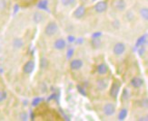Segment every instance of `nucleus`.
I'll return each instance as SVG.
<instances>
[{"label":"nucleus","instance_id":"f257e3e1","mask_svg":"<svg viewBox=\"0 0 148 121\" xmlns=\"http://www.w3.org/2000/svg\"><path fill=\"white\" fill-rule=\"evenodd\" d=\"M58 30H59L58 24L54 21H51L45 27V34L48 37H52L57 34Z\"/></svg>","mask_w":148,"mask_h":121},{"label":"nucleus","instance_id":"f03ea898","mask_svg":"<svg viewBox=\"0 0 148 121\" xmlns=\"http://www.w3.org/2000/svg\"><path fill=\"white\" fill-rule=\"evenodd\" d=\"M102 111H103V113H104L105 116L112 117L115 114L116 107H115V105L113 102H107V103H106L104 106H103Z\"/></svg>","mask_w":148,"mask_h":121},{"label":"nucleus","instance_id":"7ed1b4c3","mask_svg":"<svg viewBox=\"0 0 148 121\" xmlns=\"http://www.w3.org/2000/svg\"><path fill=\"white\" fill-rule=\"evenodd\" d=\"M120 90H121V84L118 80L114 81L111 87L110 90H109V96H110L112 99H116L118 97V95L120 93Z\"/></svg>","mask_w":148,"mask_h":121},{"label":"nucleus","instance_id":"20e7f679","mask_svg":"<svg viewBox=\"0 0 148 121\" xmlns=\"http://www.w3.org/2000/svg\"><path fill=\"white\" fill-rule=\"evenodd\" d=\"M86 6L85 5H78L77 7L74 10L73 12V17L75 19H77V20H80V19H82L84 16H86Z\"/></svg>","mask_w":148,"mask_h":121},{"label":"nucleus","instance_id":"39448f33","mask_svg":"<svg viewBox=\"0 0 148 121\" xmlns=\"http://www.w3.org/2000/svg\"><path fill=\"white\" fill-rule=\"evenodd\" d=\"M107 7L108 4L106 1H105V0H98V1L95 2L94 5V10L96 13H98V14H103V13H105L107 10Z\"/></svg>","mask_w":148,"mask_h":121},{"label":"nucleus","instance_id":"423d86ee","mask_svg":"<svg viewBox=\"0 0 148 121\" xmlns=\"http://www.w3.org/2000/svg\"><path fill=\"white\" fill-rule=\"evenodd\" d=\"M126 51V46L124 43H116L113 47V53L115 56H122Z\"/></svg>","mask_w":148,"mask_h":121},{"label":"nucleus","instance_id":"0eeeda50","mask_svg":"<svg viewBox=\"0 0 148 121\" xmlns=\"http://www.w3.org/2000/svg\"><path fill=\"white\" fill-rule=\"evenodd\" d=\"M35 67H36L35 62L33 60H29V61H27L24 64V66H23V72L25 74H27V75H29V74H31L32 72L35 71Z\"/></svg>","mask_w":148,"mask_h":121},{"label":"nucleus","instance_id":"6e6552de","mask_svg":"<svg viewBox=\"0 0 148 121\" xmlns=\"http://www.w3.org/2000/svg\"><path fill=\"white\" fill-rule=\"evenodd\" d=\"M95 86H96V90L99 91H106L107 87H108V80L106 78H100L96 80L95 82Z\"/></svg>","mask_w":148,"mask_h":121},{"label":"nucleus","instance_id":"1a4fd4ad","mask_svg":"<svg viewBox=\"0 0 148 121\" xmlns=\"http://www.w3.org/2000/svg\"><path fill=\"white\" fill-rule=\"evenodd\" d=\"M144 84H145V80L140 77H134L130 80V85L134 89H140L144 86Z\"/></svg>","mask_w":148,"mask_h":121},{"label":"nucleus","instance_id":"9d476101","mask_svg":"<svg viewBox=\"0 0 148 121\" xmlns=\"http://www.w3.org/2000/svg\"><path fill=\"white\" fill-rule=\"evenodd\" d=\"M84 62L81 59H74L70 62V69L72 71H79L83 67Z\"/></svg>","mask_w":148,"mask_h":121},{"label":"nucleus","instance_id":"9b49d317","mask_svg":"<svg viewBox=\"0 0 148 121\" xmlns=\"http://www.w3.org/2000/svg\"><path fill=\"white\" fill-rule=\"evenodd\" d=\"M53 46L56 50H58V51H62L66 47V41L63 38H58L54 42Z\"/></svg>","mask_w":148,"mask_h":121},{"label":"nucleus","instance_id":"f8f14e48","mask_svg":"<svg viewBox=\"0 0 148 121\" xmlns=\"http://www.w3.org/2000/svg\"><path fill=\"white\" fill-rule=\"evenodd\" d=\"M108 71H109V68L106 63H100V64H98L97 67H96V72L100 76H104L107 74Z\"/></svg>","mask_w":148,"mask_h":121},{"label":"nucleus","instance_id":"ddd939ff","mask_svg":"<svg viewBox=\"0 0 148 121\" xmlns=\"http://www.w3.org/2000/svg\"><path fill=\"white\" fill-rule=\"evenodd\" d=\"M44 18H45V16L42 12L40 11H36L34 14H33V17H32V19H33V22L36 24H40L44 21Z\"/></svg>","mask_w":148,"mask_h":121},{"label":"nucleus","instance_id":"4468645a","mask_svg":"<svg viewBox=\"0 0 148 121\" xmlns=\"http://www.w3.org/2000/svg\"><path fill=\"white\" fill-rule=\"evenodd\" d=\"M114 8L118 12H124L126 10V3L125 0H116L114 2Z\"/></svg>","mask_w":148,"mask_h":121},{"label":"nucleus","instance_id":"2eb2a0df","mask_svg":"<svg viewBox=\"0 0 148 121\" xmlns=\"http://www.w3.org/2000/svg\"><path fill=\"white\" fill-rule=\"evenodd\" d=\"M24 44H25L24 40L22 39V38H19V37L15 38V39L12 41V46H13V48L17 49V50L23 48Z\"/></svg>","mask_w":148,"mask_h":121},{"label":"nucleus","instance_id":"dca6fc26","mask_svg":"<svg viewBox=\"0 0 148 121\" xmlns=\"http://www.w3.org/2000/svg\"><path fill=\"white\" fill-rule=\"evenodd\" d=\"M91 46L94 49H99L102 46V40L100 37H93L91 40Z\"/></svg>","mask_w":148,"mask_h":121},{"label":"nucleus","instance_id":"f3484780","mask_svg":"<svg viewBox=\"0 0 148 121\" xmlns=\"http://www.w3.org/2000/svg\"><path fill=\"white\" fill-rule=\"evenodd\" d=\"M128 116V110L126 107H123V109H121L119 113H118V116H117V119L120 120V121H124Z\"/></svg>","mask_w":148,"mask_h":121},{"label":"nucleus","instance_id":"a211bd4d","mask_svg":"<svg viewBox=\"0 0 148 121\" xmlns=\"http://www.w3.org/2000/svg\"><path fill=\"white\" fill-rule=\"evenodd\" d=\"M139 16L141 19L144 21L148 20V8L147 7H142L139 10Z\"/></svg>","mask_w":148,"mask_h":121},{"label":"nucleus","instance_id":"6ab92c4d","mask_svg":"<svg viewBox=\"0 0 148 121\" xmlns=\"http://www.w3.org/2000/svg\"><path fill=\"white\" fill-rule=\"evenodd\" d=\"M37 8L40 9V10H45V11H47L48 9V1L47 0H41V1L37 4Z\"/></svg>","mask_w":148,"mask_h":121},{"label":"nucleus","instance_id":"aec40b11","mask_svg":"<svg viewBox=\"0 0 148 121\" xmlns=\"http://www.w3.org/2000/svg\"><path fill=\"white\" fill-rule=\"evenodd\" d=\"M60 3L65 7H71L75 5L76 0H60Z\"/></svg>","mask_w":148,"mask_h":121},{"label":"nucleus","instance_id":"412c9836","mask_svg":"<svg viewBox=\"0 0 148 121\" xmlns=\"http://www.w3.org/2000/svg\"><path fill=\"white\" fill-rule=\"evenodd\" d=\"M129 98H130V92H129V91H128L127 89H124L123 92H122V94H121V99H122V101H126V100L129 99Z\"/></svg>","mask_w":148,"mask_h":121},{"label":"nucleus","instance_id":"4be33fe9","mask_svg":"<svg viewBox=\"0 0 148 121\" xmlns=\"http://www.w3.org/2000/svg\"><path fill=\"white\" fill-rule=\"evenodd\" d=\"M8 92H6L5 90H0V104L4 103L5 101L8 99Z\"/></svg>","mask_w":148,"mask_h":121},{"label":"nucleus","instance_id":"5701e85b","mask_svg":"<svg viewBox=\"0 0 148 121\" xmlns=\"http://www.w3.org/2000/svg\"><path fill=\"white\" fill-rule=\"evenodd\" d=\"M146 41H147V35L146 34L144 36H141L136 42V47H140V46L145 45V43H146Z\"/></svg>","mask_w":148,"mask_h":121},{"label":"nucleus","instance_id":"b1692460","mask_svg":"<svg viewBox=\"0 0 148 121\" xmlns=\"http://www.w3.org/2000/svg\"><path fill=\"white\" fill-rule=\"evenodd\" d=\"M134 17H136V16H134V12L132 10H127L126 13H125V18H126V20L128 22H132Z\"/></svg>","mask_w":148,"mask_h":121},{"label":"nucleus","instance_id":"393cba45","mask_svg":"<svg viewBox=\"0 0 148 121\" xmlns=\"http://www.w3.org/2000/svg\"><path fill=\"white\" fill-rule=\"evenodd\" d=\"M139 103H140V107H145V109H147V107H148V99L146 97L143 98L142 99H141L139 101Z\"/></svg>","mask_w":148,"mask_h":121},{"label":"nucleus","instance_id":"a878e982","mask_svg":"<svg viewBox=\"0 0 148 121\" xmlns=\"http://www.w3.org/2000/svg\"><path fill=\"white\" fill-rule=\"evenodd\" d=\"M74 53H75V50L71 47V48H69L67 50V52H66V59L67 60H70L73 57L74 55Z\"/></svg>","mask_w":148,"mask_h":121},{"label":"nucleus","instance_id":"bb28decb","mask_svg":"<svg viewBox=\"0 0 148 121\" xmlns=\"http://www.w3.org/2000/svg\"><path fill=\"white\" fill-rule=\"evenodd\" d=\"M43 99H41V98H39V97H36V98H35L34 99H33V101H32V106L33 107H36V106H38L40 104V102L42 101Z\"/></svg>","mask_w":148,"mask_h":121},{"label":"nucleus","instance_id":"cd10ccee","mask_svg":"<svg viewBox=\"0 0 148 121\" xmlns=\"http://www.w3.org/2000/svg\"><path fill=\"white\" fill-rule=\"evenodd\" d=\"M47 65H48V62H47V60L46 58H42V59L40 60V67H41L42 69H46V68L47 67Z\"/></svg>","mask_w":148,"mask_h":121},{"label":"nucleus","instance_id":"c85d7f7f","mask_svg":"<svg viewBox=\"0 0 148 121\" xmlns=\"http://www.w3.org/2000/svg\"><path fill=\"white\" fill-rule=\"evenodd\" d=\"M19 119H21V120H27L28 119V115H27V112H21L20 114H19Z\"/></svg>","mask_w":148,"mask_h":121},{"label":"nucleus","instance_id":"c756f323","mask_svg":"<svg viewBox=\"0 0 148 121\" xmlns=\"http://www.w3.org/2000/svg\"><path fill=\"white\" fill-rule=\"evenodd\" d=\"M6 8V1L5 0H0V10H5Z\"/></svg>","mask_w":148,"mask_h":121},{"label":"nucleus","instance_id":"7c9ffc66","mask_svg":"<svg viewBox=\"0 0 148 121\" xmlns=\"http://www.w3.org/2000/svg\"><path fill=\"white\" fill-rule=\"evenodd\" d=\"M75 39H76V38L75 36H73V35H68L67 36V42L70 43H75Z\"/></svg>","mask_w":148,"mask_h":121},{"label":"nucleus","instance_id":"2f4dec72","mask_svg":"<svg viewBox=\"0 0 148 121\" xmlns=\"http://www.w3.org/2000/svg\"><path fill=\"white\" fill-rule=\"evenodd\" d=\"M145 45L140 46V47H139V50H138L139 55H140V56H143V55L145 54Z\"/></svg>","mask_w":148,"mask_h":121},{"label":"nucleus","instance_id":"473e14b6","mask_svg":"<svg viewBox=\"0 0 148 121\" xmlns=\"http://www.w3.org/2000/svg\"><path fill=\"white\" fill-rule=\"evenodd\" d=\"M77 90H78V91L80 92V93H82L83 95H84V96H86V91L85 90H84V88H82L80 85H78V86H77Z\"/></svg>","mask_w":148,"mask_h":121},{"label":"nucleus","instance_id":"72a5a7b5","mask_svg":"<svg viewBox=\"0 0 148 121\" xmlns=\"http://www.w3.org/2000/svg\"><path fill=\"white\" fill-rule=\"evenodd\" d=\"M113 26H114L115 28H119L120 27V24H119V21H117V20H115V21H114L113 22Z\"/></svg>","mask_w":148,"mask_h":121},{"label":"nucleus","instance_id":"f704fd0d","mask_svg":"<svg viewBox=\"0 0 148 121\" xmlns=\"http://www.w3.org/2000/svg\"><path fill=\"white\" fill-rule=\"evenodd\" d=\"M83 41H84L83 38H78V39H75V43H77V44H79V43H82Z\"/></svg>","mask_w":148,"mask_h":121},{"label":"nucleus","instance_id":"c9c22d12","mask_svg":"<svg viewBox=\"0 0 148 121\" xmlns=\"http://www.w3.org/2000/svg\"><path fill=\"white\" fill-rule=\"evenodd\" d=\"M79 1L81 2L82 5H86V4H87L89 2V0H79Z\"/></svg>","mask_w":148,"mask_h":121},{"label":"nucleus","instance_id":"e433bc0d","mask_svg":"<svg viewBox=\"0 0 148 121\" xmlns=\"http://www.w3.org/2000/svg\"><path fill=\"white\" fill-rule=\"evenodd\" d=\"M101 36V33H95V34H94L93 35H92V37H100Z\"/></svg>","mask_w":148,"mask_h":121},{"label":"nucleus","instance_id":"4c0bfd02","mask_svg":"<svg viewBox=\"0 0 148 121\" xmlns=\"http://www.w3.org/2000/svg\"><path fill=\"white\" fill-rule=\"evenodd\" d=\"M148 118H147V116H145V117H141L140 118H138V120H144V121H147L148 119H147Z\"/></svg>","mask_w":148,"mask_h":121},{"label":"nucleus","instance_id":"58836bf2","mask_svg":"<svg viewBox=\"0 0 148 121\" xmlns=\"http://www.w3.org/2000/svg\"><path fill=\"white\" fill-rule=\"evenodd\" d=\"M89 1H91L92 3H95V2H96V1H98V0H89Z\"/></svg>","mask_w":148,"mask_h":121}]
</instances>
